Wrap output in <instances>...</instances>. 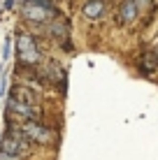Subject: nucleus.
Instances as JSON below:
<instances>
[{"label":"nucleus","mask_w":158,"mask_h":160,"mask_svg":"<svg viewBox=\"0 0 158 160\" xmlns=\"http://www.w3.org/2000/svg\"><path fill=\"white\" fill-rule=\"evenodd\" d=\"M16 53L23 65H37L40 63V51L35 47V40L30 35H19L16 37Z\"/></svg>","instance_id":"obj_1"},{"label":"nucleus","mask_w":158,"mask_h":160,"mask_svg":"<svg viewBox=\"0 0 158 160\" xmlns=\"http://www.w3.org/2000/svg\"><path fill=\"white\" fill-rule=\"evenodd\" d=\"M51 12V2L49 0H26L23 2V14L30 21H44Z\"/></svg>","instance_id":"obj_2"},{"label":"nucleus","mask_w":158,"mask_h":160,"mask_svg":"<svg viewBox=\"0 0 158 160\" xmlns=\"http://www.w3.org/2000/svg\"><path fill=\"white\" fill-rule=\"evenodd\" d=\"M21 132H23L28 139L33 142H37V144H49L51 142V130H47V128H42L40 123H35V121H28V123H23L21 125Z\"/></svg>","instance_id":"obj_3"},{"label":"nucleus","mask_w":158,"mask_h":160,"mask_svg":"<svg viewBox=\"0 0 158 160\" xmlns=\"http://www.w3.org/2000/svg\"><path fill=\"white\" fill-rule=\"evenodd\" d=\"M9 112H14L16 116H21V118H35V109H33V104H26V102L9 100Z\"/></svg>","instance_id":"obj_4"},{"label":"nucleus","mask_w":158,"mask_h":160,"mask_svg":"<svg viewBox=\"0 0 158 160\" xmlns=\"http://www.w3.org/2000/svg\"><path fill=\"white\" fill-rule=\"evenodd\" d=\"M84 12H86V16L95 19V16H100V14H102V2H100V0H91V2H86Z\"/></svg>","instance_id":"obj_5"},{"label":"nucleus","mask_w":158,"mask_h":160,"mask_svg":"<svg viewBox=\"0 0 158 160\" xmlns=\"http://www.w3.org/2000/svg\"><path fill=\"white\" fill-rule=\"evenodd\" d=\"M135 0H126L123 2V7H121V21H130V19H135Z\"/></svg>","instance_id":"obj_6"},{"label":"nucleus","mask_w":158,"mask_h":160,"mask_svg":"<svg viewBox=\"0 0 158 160\" xmlns=\"http://www.w3.org/2000/svg\"><path fill=\"white\" fill-rule=\"evenodd\" d=\"M9 44L12 42H9V37H7V40H5V47H3V58L5 60H7V56H9Z\"/></svg>","instance_id":"obj_7"}]
</instances>
